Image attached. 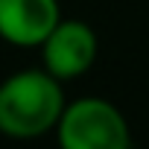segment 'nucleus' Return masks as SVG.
Instances as JSON below:
<instances>
[{
	"mask_svg": "<svg viewBox=\"0 0 149 149\" xmlns=\"http://www.w3.org/2000/svg\"><path fill=\"white\" fill-rule=\"evenodd\" d=\"M64 111V94L53 73L21 70L0 85V132L9 137H38Z\"/></svg>",
	"mask_w": 149,
	"mask_h": 149,
	"instance_id": "1",
	"label": "nucleus"
},
{
	"mask_svg": "<svg viewBox=\"0 0 149 149\" xmlns=\"http://www.w3.org/2000/svg\"><path fill=\"white\" fill-rule=\"evenodd\" d=\"M56 126L64 149H126L132 140L126 117L100 97H82L64 105Z\"/></svg>",
	"mask_w": 149,
	"mask_h": 149,
	"instance_id": "2",
	"label": "nucleus"
},
{
	"mask_svg": "<svg viewBox=\"0 0 149 149\" xmlns=\"http://www.w3.org/2000/svg\"><path fill=\"white\" fill-rule=\"evenodd\" d=\"M41 47H44V67L56 79L82 76L97 58V35L82 21H58L41 41Z\"/></svg>",
	"mask_w": 149,
	"mask_h": 149,
	"instance_id": "3",
	"label": "nucleus"
},
{
	"mask_svg": "<svg viewBox=\"0 0 149 149\" xmlns=\"http://www.w3.org/2000/svg\"><path fill=\"white\" fill-rule=\"evenodd\" d=\"M58 21L56 0H0V38L15 47H38Z\"/></svg>",
	"mask_w": 149,
	"mask_h": 149,
	"instance_id": "4",
	"label": "nucleus"
}]
</instances>
